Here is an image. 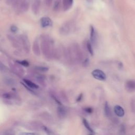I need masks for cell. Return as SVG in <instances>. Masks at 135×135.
<instances>
[{"label": "cell", "instance_id": "obj_1", "mask_svg": "<svg viewBox=\"0 0 135 135\" xmlns=\"http://www.w3.org/2000/svg\"><path fill=\"white\" fill-rule=\"evenodd\" d=\"M63 55L67 61L71 64L78 63L83 61V53L77 43H73L66 49H64Z\"/></svg>", "mask_w": 135, "mask_h": 135}, {"label": "cell", "instance_id": "obj_2", "mask_svg": "<svg viewBox=\"0 0 135 135\" xmlns=\"http://www.w3.org/2000/svg\"><path fill=\"white\" fill-rule=\"evenodd\" d=\"M41 47L43 54L46 58L51 59L54 58V42L49 36L43 35L41 36Z\"/></svg>", "mask_w": 135, "mask_h": 135}, {"label": "cell", "instance_id": "obj_3", "mask_svg": "<svg viewBox=\"0 0 135 135\" xmlns=\"http://www.w3.org/2000/svg\"><path fill=\"white\" fill-rule=\"evenodd\" d=\"M76 28V24L73 21H66L60 28V33L62 35H66L72 32Z\"/></svg>", "mask_w": 135, "mask_h": 135}, {"label": "cell", "instance_id": "obj_4", "mask_svg": "<svg viewBox=\"0 0 135 135\" xmlns=\"http://www.w3.org/2000/svg\"><path fill=\"white\" fill-rule=\"evenodd\" d=\"M20 40L22 42L23 49L27 53H29L30 51V43L28 37L26 35L22 34L20 36Z\"/></svg>", "mask_w": 135, "mask_h": 135}, {"label": "cell", "instance_id": "obj_5", "mask_svg": "<svg viewBox=\"0 0 135 135\" xmlns=\"http://www.w3.org/2000/svg\"><path fill=\"white\" fill-rule=\"evenodd\" d=\"M90 42L94 47H96L98 44V34L93 26H90Z\"/></svg>", "mask_w": 135, "mask_h": 135}, {"label": "cell", "instance_id": "obj_6", "mask_svg": "<svg viewBox=\"0 0 135 135\" xmlns=\"http://www.w3.org/2000/svg\"><path fill=\"white\" fill-rule=\"evenodd\" d=\"M93 76L96 79L100 81H104L106 79V75L102 70L99 69L94 70L91 73Z\"/></svg>", "mask_w": 135, "mask_h": 135}, {"label": "cell", "instance_id": "obj_7", "mask_svg": "<svg viewBox=\"0 0 135 135\" xmlns=\"http://www.w3.org/2000/svg\"><path fill=\"white\" fill-rule=\"evenodd\" d=\"M10 66L12 70H13L16 73L19 75H23L24 71L23 69L19 64L14 63H10Z\"/></svg>", "mask_w": 135, "mask_h": 135}, {"label": "cell", "instance_id": "obj_8", "mask_svg": "<svg viewBox=\"0 0 135 135\" xmlns=\"http://www.w3.org/2000/svg\"><path fill=\"white\" fill-rule=\"evenodd\" d=\"M40 4V0H32L31 3V8L33 13L35 15H37L39 12Z\"/></svg>", "mask_w": 135, "mask_h": 135}, {"label": "cell", "instance_id": "obj_9", "mask_svg": "<svg viewBox=\"0 0 135 135\" xmlns=\"http://www.w3.org/2000/svg\"><path fill=\"white\" fill-rule=\"evenodd\" d=\"M125 87L127 90L129 92L135 91V80H130L126 82Z\"/></svg>", "mask_w": 135, "mask_h": 135}, {"label": "cell", "instance_id": "obj_10", "mask_svg": "<svg viewBox=\"0 0 135 135\" xmlns=\"http://www.w3.org/2000/svg\"><path fill=\"white\" fill-rule=\"evenodd\" d=\"M41 24L43 28L51 27L52 25V21L48 17H43L41 19Z\"/></svg>", "mask_w": 135, "mask_h": 135}, {"label": "cell", "instance_id": "obj_11", "mask_svg": "<svg viewBox=\"0 0 135 135\" xmlns=\"http://www.w3.org/2000/svg\"><path fill=\"white\" fill-rule=\"evenodd\" d=\"M30 7V0H22L20 4V9L22 12H27Z\"/></svg>", "mask_w": 135, "mask_h": 135}, {"label": "cell", "instance_id": "obj_12", "mask_svg": "<svg viewBox=\"0 0 135 135\" xmlns=\"http://www.w3.org/2000/svg\"><path fill=\"white\" fill-rule=\"evenodd\" d=\"M32 49L34 54L36 56H39L41 53L40 51V48L39 46V41L38 40H35L33 43V46H32Z\"/></svg>", "mask_w": 135, "mask_h": 135}, {"label": "cell", "instance_id": "obj_13", "mask_svg": "<svg viewBox=\"0 0 135 135\" xmlns=\"http://www.w3.org/2000/svg\"><path fill=\"white\" fill-rule=\"evenodd\" d=\"M73 0H63L62 4L64 11H66L70 9L73 5Z\"/></svg>", "mask_w": 135, "mask_h": 135}, {"label": "cell", "instance_id": "obj_14", "mask_svg": "<svg viewBox=\"0 0 135 135\" xmlns=\"http://www.w3.org/2000/svg\"><path fill=\"white\" fill-rule=\"evenodd\" d=\"M115 113L119 117H122L125 115V111L124 109L120 106L117 105L114 107Z\"/></svg>", "mask_w": 135, "mask_h": 135}, {"label": "cell", "instance_id": "obj_15", "mask_svg": "<svg viewBox=\"0 0 135 135\" xmlns=\"http://www.w3.org/2000/svg\"><path fill=\"white\" fill-rule=\"evenodd\" d=\"M8 38L14 47L16 48H19L20 47V43L19 42V41H17V40H16L15 37L11 35H8Z\"/></svg>", "mask_w": 135, "mask_h": 135}, {"label": "cell", "instance_id": "obj_16", "mask_svg": "<svg viewBox=\"0 0 135 135\" xmlns=\"http://www.w3.org/2000/svg\"><path fill=\"white\" fill-rule=\"evenodd\" d=\"M24 83L30 88H32V89H38L39 88V86L36 84L35 83L32 82L30 80L28 79H24L23 80Z\"/></svg>", "mask_w": 135, "mask_h": 135}, {"label": "cell", "instance_id": "obj_17", "mask_svg": "<svg viewBox=\"0 0 135 135\" xmlns=\"http://www.w3.org/2000/svg\"><path fill=\"white\" fill-rule=\"evenodd\" d=\"M58 114L60 117H64L66 115V110L64 107L62 106H60L58 108Z\"/></svg>", "mask_w": 135, "mask_h": 135}, {"label": "cell", "instance_id": "obj_18", "mask_svg": "<svg viewBox=\"0 0 135 135\" xmlns=\"http://www.w3.org/2000/svg\"><path fill=\"white\" fill-rule=\"evenodd\" d=\"M86 47H87V50H88V51L89 52V53L91 55L93 56L94 55V50L93 49V45L89 41H88L87 42Z\"/></svg>", "mask_w": 135, "mask_h": 135}, {"label": "cell", "instance_id": "obj_19", "mask_svg": "<svg viewBox=\"0 0 135 135\" xmlns=\"http://www.w3.org/2000/svg\"><path fill=\"white\" fill-rule=\"evenodd\" d=\"M4 81L7 85L10 86L14 85L15 84V82L14 80H13L11 78H5L4 80Z\"/></svg>", "mask_w": 135, "mask_h": 135}, {"label": "cell", "instance_id": "obj_20", "mask_svg": "<svg viewBox=\"0 0 135 135\" xmlns=\"http://www.w3.org/2000/svg\"><path fill=\"white\" fill-rule=\"evenodd\" d=\"M83 124L84 126V127L90 131L91 133H94V131L93 130V129L91 128L90 126V125L89 124L88 121L85 119H83Z\"/></svg>", "mask_w": 135, "mask_h": 135}, {"label": "cell", "instance_id": "obj_21", "mask_svg": "<svg viewBox=\"0 0 135 135\" xmlns=\"http://www.w3.org/2000/svg\"><path fill=\"white\" fill-rule=\"evenodd\" d=\"M105 115L107 117H109L111 115V111H110V108L109 106L108 103L107 102H106L105 103Z\"/></svg>", "mask_w": 135, "mask_h": 135}, {"label": "cell", "instance_id": "obj_22", "mask_svg": "<svg viewBox=\"0 0 135 135\" xmlns=\"http://www.w3.org/2000/svg\"><path fill=\"white\" fill-rule=\"evenodd\" d=\"M36 79L37 81L39 82V83H40L42 85H43L45 83V81H44L45 79L43 76H41V75L37 76L36 77Z\"/></svg>", "mask_w": 135, "mask_h": 135}, {"label": "cell", "instance_id": "obj_23", "mask_svg": "<svg viewBox=\"0 0 135 135\" xmlns=\"http://www.w3.org/2000/svg\"><path fill=\"white\" fill-rule=\"evenodd\" d=\"M36 70L41 72H45L48 71L49 68H48L44 67V66H36Z\"/></svg>", "mask_w": 135, "mask_h": 135}, {"label": "cell", "instance_id": "obj_24", "mask_svg": "<svg viewBox=\"0 0 135 135\" xmlns=\"http://www.w3.org/2000/svg\"><path fill=\"white\" fill-rule=\"evenodd\" d=\"M19 0H6L7 3L9 5L14 6L17 4Z\"/></svg>", "mask_w": 135, "mask_h": 135}, {"label": "cell", "instance_id": "obj_25", "mask_svg": "<svg viewBox=\"0 0 135 135\" xmlns=\"http://www.w3.org/2000/svg\"><path fill=\"white\" fill-rule=\"evenodd\" d=\"M17 63L19 64L23 65L24 66H28L29 65V63L26 60H23V61H17Z\"/></svg>", "mask_w": 135, "mask_h": 135}, {"label": "cell", "instance_id": "obj_26", "mask_svg": "<svg viewBox=\"0 0 135 135\" xmlns=\"http://www.w3.org/2000/svg\"><path fill=\"white\" fill-rule=\"evenodd\" d=\"M84 111L88 114H91L93 111V109L91 107H86L84 109Z\"/></svg>", "mask_w": 135, "mask_h": 135}, {"label": "cell", "instance_id": "obj_27", "mask_svg": "<svg viewBox=\"0 0 135 135\" xmlns=\"http://www.w3.org/2000/svg\"><path fill=\"white\" fill-rule=\"evenodd\" d=\"M20 135H40L38 133L35 132H22Z\"/></svg>", "mask_w": 135, "mask_h": 135}, {"label": "cell", "instance_id": "obj_28", "mask_svg": "<svg viewBox=\"0 0 135 135\" xmlns=\"http://www.w3.org/2000/svg\"><path fill=\"white\" fill-rule=\"evenodd\" d=\"M43 130L46 131V132L48 134V135H52V132L48 128H47L46 127H45V126H43Z\"/></svg>", "mask_w": 135, "mask_h": 135}, {"label": "cell", "instance_id": "obj_29", "mask_svg": "<svg viewBox=\"0 0 135 135\" xmlns=\"http://www.w3.org/2000/svg\"><path fill=\"white\" fill-rule=\"evenodd\" d=\"M3 98H5V99H9L11 98L12 96H11V95L10 94L6 93V94H4L3 95Z\"/></svg>", "mask_w": 135, "mask_h": 135}, {"label": "cell", "instance_id": "obj_30", "mask_svg": "<svg viewBox=\"0 0 135 135\" xmlns=\"http://www.w3.org/2000/svg\"><path fill=\"white\" fill-rule=\"evenodd\" d=\"M82 62H82L83 65L84 66H87L88 65V64H89V59H86L84 61H83Z\"/></svg>", "mask_w": 135, "mask_h": 135}, {"label": "cell", "instance_id": "obj_31", "mask_svg": "<svg viewBox=\"0 0 135 135\" xmlns=\"http://www.w3.org/2000/svg\"><path fill=\"white\" fill-rule=\"evenodd\" d=\"M52 0H45V3H46L47 5L49 7L51 5V4L52 3Z\"/></svg>", "mask_w": 135, "mask_h": 135}, {"label": "cell", "instance_id": "obj_32", "mask_svg": "<svg viewBox=\"0 0 135 135\" xmlns=\"http://www.w3.org/2000/svg\"><path fill=\"white\" fill-rule=\"evenodd\" d=\"M82 98H83V94H80V95L78 97V98H77V99L76 100L77 102H80L82 100Z\"/></svg>", "mask_w": 135, "mask_h": 135}, {"label": "cell", "instance_id": "obj_33", "mask_svg": "<svg viewBox=\"0 0 135 135\" xmlns=\"http://www.w3.org/2000/svg\"><path fill=\"white\" fill-rule=\"evenodd\" d=\"M11 31H12V32H15L17 30V28L16 26H13L11 27Z\"/></svg>", "mask_w": 135, "mask_h": 135}, {"label": "cell", "instance_id": "obj_34", "mask_svg": "<svg viewBox=\"0 0 135 135\" xmlns=\"http://www.w3.org/2000/svg\"><path fill=\"white\" fill-rule=\"evenodd\" d=\"M5 135H14V132L12 131L9 130L6 132Z\"/></svg>", "mask_w": 135, "mask_h": 135}, {"label": "cell", "instance_id": "obj_35", "mask_svg": "<svg viewBox=\"0 0 135 135\" xmlns=\"http://www.w3.org/2000/svg\"><path fill=\"white\" fill-rule=\"evenodd\" d=\"M86 1L89 3H91L93 2V0H86Z\"/></svg>", "mask_w": 135, "mask_h": 135}, {"label": "cell", "instance_id": "obj_36", "mask_svg": "<svg viewBox=\"0 0 135 135\" xmlns=\"http://www.w3.org/2000/svg\"><path fill=\"white\" fill-rule=\"evenodd\" d=\"M89 135H94V133H91L90 132V133Z\"/></svg>", "mask_w": 135, "mask_h": 135}]
</instances>
